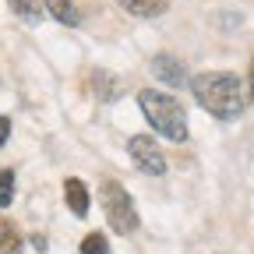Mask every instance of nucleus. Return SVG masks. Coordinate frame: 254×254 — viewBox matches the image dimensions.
<instances>
[{"instance_id": "obj_9", "label": "nucleus", "mask_w": 254, "mask_h": 254, "mask_svg": "<svg viewBox=\"0 0 254 254\" xmlns=\"http://www.w3.org/2000/svg\"><path fill=\"white\" fill-rule=\"evenodd\" d=\"M43 7L60 21V25H78V11H74V0H43Z\"/></svg>"}, {"instance_id": "obj_3", "label": "nucleus", "mask_w": 254, "mask_h": 254, "mask_svg": "<svg viewBox=\"0 0 254 254\" xmlns=\"http://www.w3.org/2000/svg\"><path fill=\"white\" fill-rule=\"evenodd\" d=\"M99 201H103V212H106V222H110V230H113V233L131 237V233L138 230L134 198L124 190V184H117V180H103V187H99Z\"/></svg>"}, {"instance_id": "obj_14", "label": "nucleus", "mask_w": 254, "mask_h": 254, "mask_svg": "<svg viewBox=\"0 0 254 254\" xmlns=\"http://www.w3.org/2000/svg\"><path fill=\"white\" fill-rule=\"evenodd\" d=\"M247 103H254V57H251V71H247Z\"/></svg>"}, {"instance_id": "obj_5", "label": "nucleus", "mask_w": 254, "mask_h": 254, "mask_svg": "<svg viewBox=\"0 0 254 254\" xmlns=\"http://www.w3.org/2000/svg\"><path fill=\"white\" fill-rule=\"evenodd\" d=\"M187 67L173 57V53H159L155 60H152V74L159 78V81H166V85H173V88H180V85H187L190 78L184 74Z\"/></svg>"}, {"instance_id": "obj_6", "label": "nucleus", "mask_w": 254, "mask_h": 254, "mask_svg": "<svg viewBox=\"0 0 254 254\" xmlns=\"http://www.w3.org/2000/svg\"><path fill=\"white\" fill-rule=\"evenodd\" d=\"M64 198H67V208L81 219V215H88V187H85V180H78V177H67L64 180Z\"/></svg>"}, {"instance_id": "obj_8", "label": "nucleus", "mask_w": 254, "mask_h": 254, "mask_svg": "<svg viewBox=\"0 0 254 254\" xmlns=\"http://www.w3.org/2000/svg\"><path fill=\"white\" fill-rule=\"evenodd\" d=\"M0 254H21V233L4 215H0Z\"/></svg>"}, {"instance_id": "obj_12", "label": "nucleus", "mask_w": 254, "mask_h": 254, "mask_svg": "<svg viewBox=\"0 0 254 254\" xmlns=\"http://www.w3.org/2000/svg\"><path fill=\"white\" fill-rule=\"evenodd\" d=\"M81 254H110L106 237H103V233H88V237L81 240Z\"/></svg>"}, {"instance_id": "obj_13", "label": "nucleus", "mask_w": 254, "mask_h": 254, "mask_svg": "<svg viewBox=\"0 0 254 254\" xmlns=\"http://www.w3.org/2000/svg\"><path fill=\"white\" fill-rule=\"evenodd\" d=\"M7 138H11V120H7V117H0V148H4Z\"/></svg>"}, {"instance_id": "obj_7", "label": "nucleus", "mask_w": 254, "mask_h": 254, "mask_svg": "<svg viewBox=\"0 0 254 254\" xmlns=\"http://www.w3.org/2000/svg\"><path fill=\"white\" fill-rule=\"evenodd\" d=\"M117 4L127 11V14H138V18H155L170 7V0H117Z\"/></svg>"}, {"instance_id": "obj_10", "label": "nucleus", "mask_w": 254, "mask_h": 254, "mask_svg": "<svg viewBox=\"0 0 254 254\" xmlns=\"http://www.w3.org/2000/svg\"><path fill=\"white\" fill-rule=\"evenodd\" d=\"M11 4V11L21 18V21H28V25H36L39 18H43V7L36 4V0H7Z\"/></svg>"}, {"instance_id": "obj_2", "label": "nucleus", "mask_w": 254, "mask_h": 254, "mask_svg": "<svg viewBox=\"0 0 254 254\" xmlns=\"http://www.w3.org/2000/svg\"><path fill=\"white\" fill-rule=\"evenodd\" d=\"M138 106L145 113V120L155 127L163 138L184 145L187 141V113H184V103L170 92H155V88H141L138 92Z\"/></svg>"}, {"instance_id": "obj_11", "label": "nucleus", "mask_w": 254, "mask_h": 254, "mask_svg": "<svg viewBox=\"0 0 254 254\" xmlns=\"http://www.w3.org/2000/svg\"><path fill=\"white\" fill-rule=\"evenodd\" d=\"M11 201H14V173L0 170V208H7Z\"/></svg>"}, {"instance_id": "obj_1", "label": "nucleus", "mask_w": 254, "mask_h": 254, "mask_svg": "<svg viewBox=\"0 0 254 254\" xmlns=\"http://www.w3.org/2000/svg\"><path fill=\"white\" fill-rule=\"evenodd\" d=\"M194 99L205 113H212L215 120H237L247 106V95H244V81L233 71H205L194 74L187 81Z\"/></svg>"}, {"instance_id": "obj_4", "label": "nucleus", "mask_w": 254, "mask_h": 254, "mask_svg": "<svg viewBox=\"0 0 254 254\" xmlns=\"http://www.w3.org/2000/svg\"><path fill=\"white\" fill-rule=\"evenodd\" d=\"M127 155H131V163H134L141 173H148V177H163V173H166L163 152H159V145H155L152 138H145V134H134L131 141H127Z\"/></svg>"}]
</instances>
